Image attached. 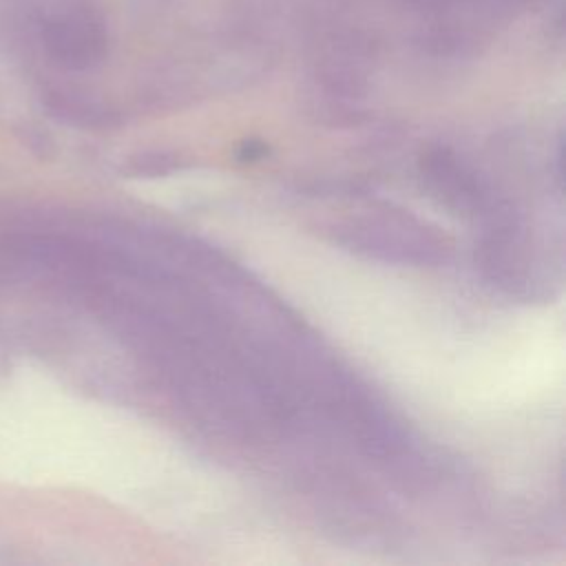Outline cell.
<instances>
[{
  "instance_id": "1",
  "label": "cell",
  "mask_w": 566,
  "mask_h": 566,
  "mask_svg": "<svg viewBox=\"0 0 566 566\" xmlns=\"http://www.w3.org/2000/svg\"><path fill=\"white\" fill-rule=\"evenodd\" d=\"M482 219L484 232L475 245V263L482 276L511 298H548L557 283L555 265L522 214L511 203L497 201Z\"/></svg>"
},
{
  "instance_id": "2",
  "label": "cell",
  "mask_w": 566,
  "mask_h": 566,
  "mask_svg": "<svg viewBox=\"0 0 566 566\" xmlns=\"http://www.w3.org/2000/svg\"><path fill=\"white\" fill-rule=\"evenodd\" d=\"M334 241L349 250L396 263L429 265L449 256V239L409 210L374 206L363 214L345 217L332 226Z\"/></svg>"
},
{
  "instance_id": "3",
  "label": "cell",
  "mask_w": 566,
  "mask_h": 566,
  "mask_svg": "<svg viewBox=\"0 0 566 566\" xmlns=\"http://www.w3.org/2000/svg\"><path fill=\"white\" fill-rule=\"evenodd\" d=\"M424 190L455 214L484 217L497 203L469 159L451 148H431L420 157Z\"/></svg>"
},
{
  "instance_id": "4",
  "label": "cell",
  "mask_w": 566,
  "mask_h": 566,
  "mask_svg": "<svg viewBox=\"0 0 566 566\" xmlns=\"http://www.w3.org/2000/svg\"><path fill=\"white\" fill-rule=\"evenodd\" d=\"M186 157L177 150H142L128 159V172L144 177H164L186 166Z\"/></svg>"
},
{
  "instance_id": "5",
  "label": "cell",
  "mask_w": 566,
  "mask_h": 566,
  "mask_svg": "<svg viewBox=\"0 0 566 566\" xmlns=\"http://www.w3.org/2000/svg\"><path fill=\"white\" fill-rule=\"evenodd\" d=\"M268 155V146L263 144V139H243L239 150H237V159L248 164V161H259Z\"/></svg>"
}]
</instances>
